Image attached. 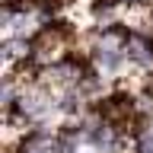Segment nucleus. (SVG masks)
Returning a JSON list of instances; mask_svg holds the SVG:
<instances>
[{
  "label": "nucleus",
  "mask_w": 153,
  "mask_h": 153,
  "mask_svg": "<svg viewBox=\"0 0 153 153\" xmlns=\"http://www.w3.org/2000/svg\"><path fill=\"white\" fill-rule=\"evenodd\" d=\"M128 54L137 61V64H143V67H150L153 64V51H150V42H143L140 35H131L128 38Z\"/></svg>",
  "instance_id": "1"
}]
</instances>
